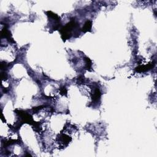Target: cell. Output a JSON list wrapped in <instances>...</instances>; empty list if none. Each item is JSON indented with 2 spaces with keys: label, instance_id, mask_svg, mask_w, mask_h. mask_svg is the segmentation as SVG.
Wrapping results in <instances>:
<instances>
[{
  "label": "cell",
  "instance_id": "cell-1",
  "mask_svg": "<svg viewBox=\"0 0 157 157\" xmlns=\"http://www.w3.org/2000/svg\"><path fill=\"white\" fill-rule=\"evenodd\" d=\"M77 26V23L74 21V20H71L66 25V26H64L63 28L60 30V33L61 34V38L63 40L65 41L67 39L71 37V31L72 29L76 28Z\"/></svg>",
  "mask_w": 157,
  "mask_h": 157
},
{
  "label": "cell",
  "instance_id": "cell-2",
  "mask_svg": "<svg viewBox=\"0 0 157 157\" xmlns=\"http://www.w3.org/2000/svg\"><path fill=\"white\" fill-rule=\"evenodd\" d=\"M154 66V64L151 63L148 64L145 66H139L138 67L135 68V71L137 72H146L147 71L152 69Z\"/></svg>",
  "mask_w": 157,
  "mask_h": 157
},
{
  "label": "cell",
  "instance_id": "cell-3",
  "mask_svg": "<svg viewBox=\"0 0 157 157\" xmlns=\"http://www.w3.org/2000/svg\"><path fill=\"white\" fill-rule=\"evenodd\" d=\"M1 37H6V38L8 39V40L9 41L10 43H15V41L13 40V39L11 37V32L8 30L6 27H4V28L1 31Z\"/></svg>",
  "mask_w": 157,
  "mask_h": 157
},
{
  "label": "cell",
  "instance_id": "cell-4",
  "mask_svg": "<svg viewBox=\"0 0 157 157\" xmlns=\"http://www.w3.org/2000/svg\"><path fill=\"white\" fill-rule=\"evenodd\" d=\"M101 96V93L100 89H98V88L95 89V90H94L93 93L92 94V96H91L93 101H94V102H98L100 100Z\"/></svg>",
  "mask_w": 157,
  "mask_h": 157
},
{
  "label": "cell",
  "instance_id": "cell-5",
  "mask_svg": "<svg viewBox=\"0 0 157 157\" xmlns=\"http://www.w3.org/2000/svg\"><path fill=\"white\" fill-rule=\"evenodd\" d=\"M91 26H92V23L90 20H87L86 22L85 23V25L83 26L82 28V31L84 33L89 32V31H91Z\"/></svg>",
  "mask_w": 157,
  "mask_h": 157
},
{
  "label": "cell",
  "instance_id": "cell-6",
  "mask_svg": "<svg viewBox=\"0 0 157 157\" xmlns=\"http://www.w3.org/2000/svg\"><path fill=\"white\" fill-rule=\"evenodd\" d=\"M47 16L49 17L52 18V19H54V20H57V21H59L60 19V17L58 16V15L54 14V12H52L51 11L47 12Z\"/></svg>",
  "mask_w": 157,
  "mask_h": 157
},
{
  "label": "cell",
  "instance_id": "cell-7",
  "mask_svg": "<svg viewBox=\"0 0 157 157\" xmlns=\"http://www.w3.org/2000/svg\"><path fill=\"white\" fill-rule=\"evenodd\" d=\"M84 60H85V63H86V67H87V69L89 70V71H90V69H91V65H92V63H91V60H90L89 58L88 57H85L84 58Z\"/></svg>",
  "mask_w": 157,
  "mask_h": 157
},
{
  "label": "cell",
  "instance_id": "cell-8",
  "mask_svg": "<svg viewBox=\"0 0 157 157\" xmlns=\"http://www.w3.org/2000/svg\"><path fill=\"white\" fill-rule=\"evenodd\" d=\"M60 93L61 95H65V96H66L67 95V90H66V87L64 86L61 87V88L60 89Z\"/></svg>",
  "mask_w": 157,
  "mask_h": 157
},
{
  "label": "cell",
  "instance_id": "cell-9",
  "mask_svg": "<svg viewBox=\"0 0 157 157\" xmlns=\"http://www.w3.org/2000/svg\"><path fill=\"white\" fill-rule=\"evenodd\" d=\"M44 106H37V107H33V110L34 112H37V111H39V110L41 109L43 107H44Z\"/></svg>",
  "mask_w": 157,
  "mask_h": 157
},
{
  "label": "cell",
  "instance_id": "cell-10",
  "mask_svg": "<svg viewBox=\"0 0 157 157\" xmlns=\"http://www.w3.org/2000/svg\"><path fill=\"white\" fill-rule=\"evenodd\" d=\"M7 78H8V76H7L6 73L5 72H2L1 73V78L3 79V80H6Z\"/></svg>",
  "mask_w": 157,
  "mask_h": 157
},
{
  "label": "cell",
  "instance_id": "cell-11",
  "mask_svg": "<svg viewBox=\"0 0 157 157\" xmlns=\"http://www.w3.org/2000/svg\"><path fill=\"white\" fill-rule=\"evenodd\" d=\"M84 80V77L83 76H80L78 78V83H82Z\"/></svg>",
  "mask_w": 157,
  "mask_h": 157
}]
</instances>
